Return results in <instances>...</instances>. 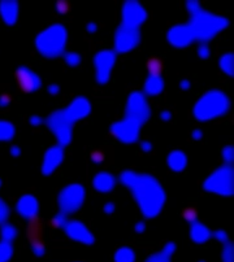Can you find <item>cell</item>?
Masks as SVG:
<instances>
[{
  "label": "cell",
  "instance_id": "1",
  "mask_svg": "<svg viewBox=\"0 0 234 262\" xmlns=\"http://www.w3.org/2000/svg\"><path fill=\"white\" fill-rule=\"evenodd\" d=\"M117 181L129 190L145 218H155L162 213L167 201V193L155 177L136 170H125Z\"/></svg>",
  "mask_w": 234,
  "mask_h": 262
},
{
  "label": "cell",
  "instance_id": "2",
  "mask_svg": "<svg viewBox=\"0 0 234 262\" xmlns=\"http://www.w3.org/2000/svg\"><path fill=\"white\" fill-rule=\"evenodd\" d=\"M185 6L190 17L188 26L195 42L208 43L229 27L228 18L204 9L198 0H188Z\"/></svg>",
  "mask_w": 234,
  "mask_h": 262
},
{
  "label": "cell",
  "instance_id": "3",
  "mask_svg": "<svg viewBox=\"0 0 234 262\" xmlns=\"http://www.w3.org/2000/svg\"><path fill=\"white\" fill-rule=\"evenodd\" d=\"M231 109V101L228 94L220 89L207 90L194 104L193 114L198 122H210L221 119Z\"/></svg>",
  "mask_w": 234,
  "mask_h": 262
},
{
  "label": "cell",
  "instance_id": "4",
  "mask_svg": "<svg viewBox=\"0 0 234 262\" xmlns=\"http://www.w3.org/2000/svg\"><path fill=\"white\" fill-rule=\"evenodd\" d=\"M38 53L44 59L55 60L67 52L68 30L63 23H52L37 34L34 39Z\"/></svg>",
  "mask_w": 234,
  "mask_h": 262
},
{
  "label": "cell",
  "instance_id": "5",
  "mask_svg": "<svg viewBox=\"0 0 234 262\" xmlns=\"http://www.w3.org/2000/svg\"><path fill=\"white\" fill-rule=\"evenodd\" d=\"M233 167L223 165L215 169L203 182V190L208 193L219 196L233 195Z\"/></svg>",
  "mask_w": 234,
  "mask_h": 262
},
{
  "label": "cell",
  "instance_id": "6",
  "mask_svg": "<svg viewBox=\"0 0 234 262\" xmlns=\"http://www.w3.org/2000/svg\"><path fill=\"white\" fill-rule=\"evenodd\" d=\"M86 200V188L80 183H70L61 188L58 196L59 212L65 216H72L77 213L85 204Z\"/></svg>",
  "mask_w": 234,
  "mask_h": 262
},
{
  "label": "cell",
  "instance_id": "7",
  "mask_svg": "<svg viewBox=\"0 0 234 262\" xmlns=\"http://www.w3.org/2000/svg\"><path fill=\"white\" fill-rule=\"evenodd\" d=\"M46 125L48 130L55 136L56 141L61 147H67L73 139V126L74 122L68 117L64 109L55 110L46 119Z\"/></svg>",
  "mask_w": 234,
  "mask_h": 262
},
{
  "label": "cell",
  "instance_id": "8",
  "mask_svg": "<svg viewBox=\"0 0 234 262\" xmlns=\"http://www.w3.org/2000/svg\"><path fill=\"white\" fill-rule=\"evenodd\" d=\"M151 114H152L151 105L147 98L142 94V91L130 93L126 99V104H125L124 117L132 120L142 127L145 124H147L148 120L151 119Z\"/></svg>",
  "mask_w": 234,
  "mask_h": 262
},
{
  "label": "cell",
  "instance_id": "9",
  "mask_svg": "<svg viewBox=\"0 0 234 262\" xmlns=\"http://www.w3.org/2000/svg\"><path fill=\"white\" fill-rule=\"evenodd\" d=\"M117 53L112 48H104L94 55V75L98 84H107L111 81L113 69H115Z\"/></svg>",
  "mask_w": 234,
  "mask_h": 262
},
{
  "label": "cell",
  "instance_id": "10",
  "mask_svg": "<svg viewBox=\"0 0 234 262\" xmlns=\"http://www.w3.org/2000/svg\"><path fill=\"white\" fill-rule=\"evenodd\" d=\"M141 29L120 23L113 37V51L119 53H129L141 43Z\"/></svg>",
  "mask_w": 234,
  "mask_h": 262
},
{
  "label": "cell",
  "instance_id": "11",
  "mask_svg": "<svg viewBox=\"0 0 234 262\" xmlns=\"http://www.w3.org/2000/svg\"><path fill=\"white\" fill-rule=\"evenodd\" d=\"M110 131L119 141L124 144H134L139 140L141 126L132 120L124 119L113 122L110 126Z\"/></svg>",
  "mask_w": 234,
  "mask_h": 262
},
{
  "label": "cell",
  "instance_id": "12",
  "mask_svg": "<svg viewBox=\"0 0 234 262\" xmlns=\"http://www.w3.org/2000/svg\"><path fill=\"white\" fill-rule=\"evenodd\" d=\"M148 15L147 11L137 0H126L121 8V23L132 27H138L146 22Z\"/></svg>",
  "mask_w": 234,
  "mask_h": 262
},
{
  "label": "cell",
  "instance_id": "13",
  "mask_svg": "<svg viewBox=\"0 0 234 262\" xmlns=\"http://www.w3.org/2000/svg\"><path fill=\"white\" fill-rule=\"evenodd\" d=\"M64 232L73 242L82 245H93L95 243V237L89 227L82 221H69L64 228Z\"/></svg>",
  "mask_w": 234,
  "mask_h": 262
},
{
  "label": "cell",
  "instance_id": "14",
  "mask_svg": "<svg viewBox=\"0 0 234 262\" xmlns=\"http://www.w3.org/2000/svg\"><path fill=\"white\" fill-rule=\"evenodd\" d=\"M16 82L23 93H35L43 86L41 75L25 65H21L16 70Z\"/></svg>",
  "mask_w": 234,
  "mask_h": 262
},
{
  "label": "cell",
  "instance_id": "15",
  "mask_svg": "<svg viewBox=\"0 0 234 262\" xmlns=\"http://www.w3.org/2000/svg\"><path fill=\"white\" fill-rule=\"evenodd\" d=\"M167 41L173 48H188L194 43V37L188 23L172 26L167 32Z\"/></svg>",
  "mask_w": 234,
  "mask_h": 262
},
{
  "label": "cell",
  "instance_id": "16",
  "mask_svg": "<svg viewBox=\"0 0 234 262\" xmlns=\"http://www.w3.org/2000/svg\"><path fill=\"white\" fill-rule=\"evenodd\" d=\"M93 110V105H91V101L89 100L85 96H75L69 104H68L67 108H64V112L67 113L68 117L72 120L73 122H78L81 120L87 119Z\"/></svg>",
  "mask_w": 234,
  "mask_h": 262
},
{
  "label": "cell",
  "instance_id": "17",
  "mask_svg": "<svg viewBox=\"0 0 234 262\" xmlns=\"http://www.w3.org/2000/svg\"><path fill=\"white\" fill-rule=\"evenodd\" d=\"M64 156V147L55 144V145H51L48 150L46 151L43 156V162H42V174L43 176H51L58 170V167L63 164Z\"/></svg>",
  "mask_w": 234,
  "mask_h": 262
},
{
  "label": "cell",
  "instance_id": "18",
  "mask_svg": "<svg viewBox=\"0 0 234 262\" xmlns=\"http://www.w3.org/2000/svg\"><path fill=\"white\" fill-rule=\"evenodd\" d=\"M17 212L29 222L35 221L38 218V214H39L38 200L32 195L22 196L17 204Z\"/></svg>",
  "mask_w": 234,
  "mask_h": 262
},
{
  "label": "cell",
  "instance_id": "19",
  "mask_svg": "<svg viewBox=\"0 0 234 262\" xmlns=\"http://www.w3.org/2000/svg\"><path fill=\"white\" fill-rule=\"evenodd\" d=\"M117 178L110 171H99L93 178V188L98 193H110L117 185Z\"/></svg>",
  "mask_w": 234,
  "mask_h": 262
},
{
  "label": "cell",
  "instance_id": "20",
  "mask_svg": "<svg viewBox=\"0 0 234 262\" xmlns=\"http://www.w3.org/2000/svg\"><path fill=\"white\" fill-rule=\"evenodd\" d=\"M20 6L16 0H2L0 2V17L6 26H15L18 21Z\"/></svg>",
  "mask_w": 234,
  "mask_h": 262
},
{
  "label": "cell",
  "instance_id": "21",
  "mask_svg": "<svg viewBox=\"0 0 234 262\" xmlns=\"http://www.w3.org/2000/svg\"><path fill=\"white\" fill-rule=\"evenodd\" d=\"M189 235H190V239L193 240V243L202 245L210 242V239L212 238V231L197 219V221L190 223V232H189Z\"/></svg>",
  "mask_w": 234,
  "mask_h": 262
},
{
  "label": "cell",
  "instance_id": "22",
  "mask_svg": "<svg viewBox=\"0 0 234 262\" xmlns=\"http://www.w3.org/2000/svg\"><path fill=\"white\" fill-rule=\"evenodd\" d=\"M165 81L163 75H152L148 74L146 78L145 83H143V91L142 94L147 98V96H158L164 91Z\"/></svg>",
  "mask_w": 234,
  "mask_h": 262
},
{
  "label": "cell",
  "instance_id": "23",
  "mask_svg": "<svg viewBox=\"0 0 234 262\" xmlns=\"http://www.w3.org/2000/svg\"><path fill=\"white\" fill-rule=\"evenodd\" d=\"M167 165L173 173H181L188 166V156L182 151H172L168 153Z\"/></svg>",
  "mask_w": 234,
  "mask_h": 262
},
{
  "label": "cell",
  "instance_id": "24",
  "mask_svg": "<svg viewBox=\"0 0 234 262\" xmlns=\"http://www.w3.org/2000/svg\"><path fill=\"white\" fill-rule=\"evenodd\" d=\"M176 243L169 242L155 253L150 254L145 262H172V257L176 253Z\"/></svg>",
  "mask_w": 234,
  "mask_h": 262
},
{
  "label": "cell",
  "instance_id": "25",
  "mask_svg": "<svg viewBox=\"0 0 234 262\" xmlns=\"http://www.w3.org/2000/svg\"><path fill=\"white\" fill-rule=\"evenodd\" d=\"M219 67L221 69V72L224 74H226L228 77H233L234 74V56L231 52L228 53H224V55L220 56L219 59Z\"/></svg>",
  "mask_w": 234,
  "mask_h": 262
},
{
  "label": "cell",
  "instance_id": "26",
  "mask_svg": "<svg viewBox=\"0 0 234 262\" xmlns=\"http://www.w3.org/2000/svg\"><path fill=\"white\" fill-rule=\"evenodd\" d=\"M113 259H115V262H136L137 256L134 249H132L130 247H120L115 252Z\"/></svg>",
  "mask_w": 234,
  "mask_h": 262
},
{
  "label": "cell",
  "instance_id": "27",
  "mask_svg": "<svg viewBox=\"0 0 234 262\" xmlns=\"http://www.w3.org/2000/svg\"><path fill=\"white\" fill-rule=\"evenodd\" d=\"M63 59L70 68H78L82 64V56L75 51H67L63 55Z\"/></svg>",
  "mask_w": 234,
  "mask_h": 262
},
{
  "label": "cell",
  "instance_id": "28",
  "mask_svg": "<svg viewBox=\"0 0 234 262\" xmlns=\"http://www.w3.org/2000/svg\"><path fill=\"white\" fill-rule=\"evenodd\" d=\"M15 134L13 125L7 121H0V140H11Z\"/></svg>",
  "mask_w": 234,
  "mask_h": 262
},
{
  "label": "cell",
  "instance_id": "29",
  "mask_svg": "<svg viewBox=\"0 0 234 262\" xmlns=\"http://www.w3.org/2000/svg\"><path fill=\"white\" fill-rule=\"evenodd\" d=\"M68 222H69V219H68V216H65L64 213H61V212H59L58 214H55V216L52 217L51 219V225L54 228H61V230H64L65 228V226L68 225Z\"/></svg>",
  "mask_w": 234,
  "mask_h": 262
},
{
  "label": "cell",
  "instance_id": "30",
  "mask_svg": "<svg viewBox=\"0 0 234 262\" xmlns=\"http://www.w3.org/2000/svg\"><path fill=\"white\" fill-rule=\"evenodd\" d=\"M221 259H223V262H234V249L230 240L228 243H225V244H223Z\"/></svg>",
  "mask_w": 234,
  "mask_h": 262
},
{
  "label": "cell",
  "instance_id": "31",
  "mask_svg": "<svg viewBox=\"0 0 234 262\" xmlns=\"http://www.w3.org/2000/svg\"><path fill=\"white\" fill-rule=\"evenodd\" d=\"M148 74L152 75H162L163 73V64L160 63L159 59H151L148 61Z\"/></svg>",
  "mask_w": 234,
  "mask_h": 262
},
{
  "label": "cell",
  "instance_id": "32",
  "mask_svg": "<svg viewBox=\"0 0 234 262\" xmlns=\"http://www.w3.org/2000/svg\"><path fill=\"white\" fill-rule=\"evenodd\" d=\"M221 157H223L224 160V165H230L231 166L234 159L233 145H226V147H224L223 151H221Z\"/></svg>",
  "mask_w": 234,
  "mask_h": 262
},
{
  "label": "cell",
  "instance_id": "33",
  "mask_svg": "<svg viewBox=\"0 0 234 262\" xmlns=\"http://www.w3.org/2000/svg\"><path fill=\"white\" fill-rule=\"evenodd\" d=\"M197 53L198 56H199V59L207 60V59H210V56H211V47L208 46V43H200L199 46H198Z\"/></svg>",
  "mask_w": 234,
  "mask_h": 262
},
{
  "label": "cell",
  "instance_id": "34",
  "mask_svg": "<svg viewBox=\"0 0 234 262\" xmlns=\"http://www.w3.org/2000/svg\"><path fill=\"white\" fill-rule=\"evenodd\" d=\"M12 256V247L8 244V242L6 244L0 245V262H6L11 258Z\"/></svg>",
  "mask_w": 234,
  "mask_h": 262
},
{
  "label": "cell",
  "instance_id": "35",
  "mask_svg": "<svg viewBox=\"0 0 234 262\" xmlns=\"http://www.w3.org/2000/svg\"><path fill=\"white\" fill-rule=\"evenodd\" d=\"M212 238H215V239H216L217 242L221 243V244H225V243L229 242L228 234H226V231L224 230L212 231Z\"/></svg>",
  "mask_w": 234,
  "mask_h": 262
},
{
  "label": "cell",
  "instance_id": "36",
  "mask_svg": "<svg viewBox=\"0 0 234 262\" xmlns=\"http://www.w3.org/2000/svg\"><path fill=\"white\" fill-rule=\"evenodd\" d=\"M56 11L60 15H67L68 12L70 11V4L68 2H65V0H60V2L56 3Z\"/></svg>",
  "mask_w": 234,
  "mask_h": 262
},
{
  "label": "cell",
  "instance_id": "37",
  "mask_svg": "<svg viewBox=\"0 0 234 262\" xmlns=\"http://www.w3.org/2000/svg\"><path fill=\"white\" fill-rule=\"evenodd\" d=\"M32 249H33V252H34L35 256L42 257L44 253H46V248H44L43 243L42 242L32 243Z\"/></svg>",
  "mask_w": 234,
  "mask_h": 262
},
{
  "label": "cell",
  "instance_id": "38",
  "mask_svg": "<svg viewBox=\"0 0 234 262\" xmlns=\"http://www.w3.org/2000/svg\"><path fill=\"white\" fill-rule=\"evenodd\" d=\"M184 218L188 222H190V223L194 221H197V211L191 209V208H188V209L184 211Z\"/></svg>",
  "mask_w": 234,
  "mask_h": 262
},
{
  "label": "cell",
  "instance_id": "39",
  "mask_svg": "<svg viewBox=\"0 0 234 262\" xmlns=\"http://www.w3.org/2000/svg\"><path fill=\"white\" fill-rule=\"evenodd\" d=\"M90 159H91V161H93L94 164H101L104 160V155L100 151H94V152L91 153V156H90Z\"/></svg>",
  "mask_w": 234,
  "mask_h": 262
},
{
  "label": "cell",
  "instance_id": "40",
  "mask_svg": "<svg viewBox=\"0 0 234 262\" xmlns=\"http://www.w3.org/2000/svg\"><path fill=\"white\" fill-rule=\"evenodd\" d=\"M8 214H9L8 208H7L6 205H4V202L0 200V222H3L4 219L8 217Z\"/></svg>",
  "mask_w": 234,
  "mask_h": 262
},
{
  "label": "cell",
  "instance_id": "41",
  "mask_svg": "<svg viewBox=\"0 0 234 262\" xmlns=\"http://www.w3.org/2000/svg\"><path fill=\"white\" fill-rule=\"evenodd\" d=\"M47 91H48L49 95L56 96L59 93H60V86H59V84L52 83V84H49L48 87H47Z\"/></svg>",
  "mask_w": 234,
  "mask_h": 262
},
{
  "label": "cell",
  "instance_id": "42",
  "mask_svg": "<svg viewBox=\"0 0 234 262\" xmlns=\"http://www.w3.org/2000/svg\"><path fill=\"white\" fill-rule=\"evenodd\" d=\"M104 213L106 214H112L113 212H115V209H116V205L113 204L112 201H110V202H107V204L104 205Z\"/></svg>",
  "mask_w": 234,
  "mask_h": 262
},
{
  "label": "cell",
  "instance_id": "43",
  "mask_svg": "<svg viewBox=\"0 0 234 262\" xmlns=\"http://www.w3.org/2000/svg\"><path fill=\"white\" fill-rule=\"evenodd\" d=\"M134 230L137 234H143L146 231V223L143 221H139L136 226H134Z\"/></svg>",
  "mask_w": 234,
  "mask_h": 262
},
{
  "label": "cell",
  "instance_id": "44",
  "mask_svg": "<svg viewBox=\"0 0 234 262\" xmlns=\"http://www.w3.org/2000/svg\"><path fill=\"white\" fill-rule=\"evenodd\" d=\"M9 103H11V96L9 95L0 96V107L6 108Z\"/></svg>",
  "mask_w": 234,
  "mask_h": 262
},
{
  "label": "cell",
  "instance_id": "45",
  "mask_svg": "<svg viewBox=\"0 0 234 262\" xmlns=\"http://www.w3.org/2000/svg\"><path fill=\"white\" fill-rule=\"evenodd\" d=\"M141 150L143 151V152H150V151L152 150V144H151L150 141H147V140L142 141V143H141Z\"/></svg>",
  "mask_w": 234,
  "mask_h": 262
},
{
  "label": "cell",
  "instance_id": "46",
  "mask_svg": "<svg viewBox=\"0 0 234 262\" xmlns=\"http://www.w3.org/2000/svg\"><path fill=\"white\" fill-rule=\"evenodd\" d=\"M191 136H193L194 140H200L203 136V131L200 129H195L193 133H191Z\"/></svg>",
  "mask_w": 234,
  "mask_h": 262
},
{
  "label": "cell",
  "instance_id": "47",
  "mask_svg": "<svg viewBox=\"0 0 234 262\" xmlns=\"http://www.w3.org/2000/svg\"><path fill=\"white\" fill-rule=\"evenodd\" d=\"M171 119L172 113L169 112V110H163V112L160 113V120H162V121H169Z\"/></svg>",
  "mask_w": 234,
  "mask_h": 262
},
{
  "label": "cell",
  "instance_id": "48",
  "mask_svg": "<svg viewBox=\"0 0 234 262\" xmlns=\"http://www.w3.org/2000/svg\"><path fill=\"white\" fill-rule=\"evenodd\" d=\"M29 121L33 126H39V125L42 124V119L41 117H38V115H32Z\"/></svg>",
  "mask_w": 234,
  "mask_h": 262
},
{
  "label": "cell",
  "instance_id": "49",
  "mask_svg": "<svg viewBox=\"0 0 234 262\" xmlns=\"http://www.w3.org/2000/svg\"><path fill=\"white\" fill-rule=\"evenodd\" d=\"M179 87H181V90H184V91H188V90L190 89V81H189V79H181V81H179Z\"/></svg>",
  "mask_w": 234,
  "mask_h": 262
},
{
  "label": "cell",
  "instance_id": "50",
  "mask_svg": "<svg viewBox=\"0 0 234 262\" xmlns=\"http://www.w3.org/2000/svg\"><path fill=\"white\" fill-rule=\"evenodd\" d=\"M86 30H87V33H90V34H94V33L98 30V26H96L95 22H90V23H87Z\"/></svg>",
  "mask_w": 234,
  "mask_h": 262
},
{
  "label": "cell",
  "instance_id": "51",
  "mask_svg": "<svg viewBox=\"0 0 234 262\" xmlns=\"http://www.w3.org/2000/svg\"><path fill=\"white\" fill-rule=\"evenodd\" d=\"M11 153L13 156H18V155H20V148H18V147H13V148H12Z\"/></svg>",
  "mask_w": 234,
  "mask_h": 262
},
{
  "label": "cell",
  "instance_id": "52",
  "mask_svg": "<svg viewBox=\"0 0 234 262\" xmlns=\"http://www.w3.org/2000/svg\"><path fill=\"white\" fill-rule=\"evenodd\" d=\"M199 262H205V261H199Z\"/></svg>",
  "mask_w": 234,
  "mask_h": 262
}]
</instances>
